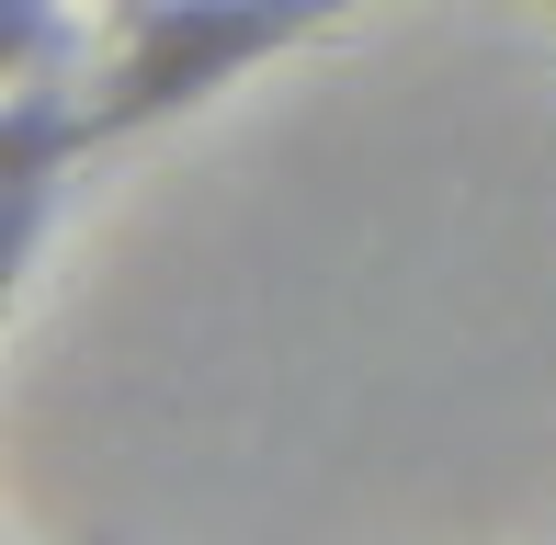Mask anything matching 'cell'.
Wrapping results in <instances>:
<instances>
[{
	"label": "cell",
	"mask_w": 556,
	"mask_h": 545,
	"mask_svg": "<svg viewBox=\"0 0 556 545\" xmlns=\"http://www.w3.org/2000/svg\"><path fill=\"white\" fill-rule=\"evenodd\" d=\"M341 12H364V0H125L103 68H80L91 148L216 103L227 80H250L262 58H285V46H307V35H330Z\"/></svg>",
	"instance_id": "1"
},
{
	"label": "cell",
	"mask_w": 556,
	"mask_h": 545,
	"mask_svg": "<svg viewBox=\"0 0 556 545\" xmlns=\"http://www.w3.org/2000/svg\"><path fill=\"white\" fill-rule=\"evenodd\" d=\"M58 58H68V12L58 0H12V91L58 80Z\"/></svg>",
	"instance_id": "2"
}]
</instances>
